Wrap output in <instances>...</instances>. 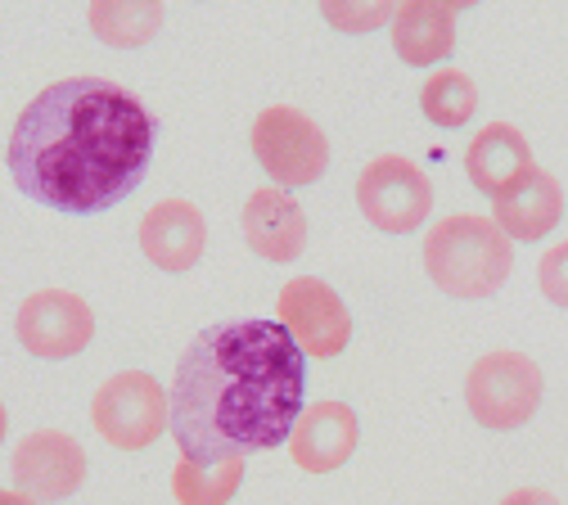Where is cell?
Returning a JSON list of instances; mask_svg holds the SVG:
<instances>
[{
	"mask_svg": "<svg viewBox=\"0 0 568 505\" xmlns=\"http://www.w3.org/2000/svg\"><path fill=\"white\" fill-rule=\"evenodd\" d=\"M393 50L410 68L443 63L456 50V10L443 0H397Z\"/></svg>",
	"mask_w": 568,
	"mask_h": 505,
	"instance_id": "9a60e30c",
	"label": "cell"
},
{
	"mask_svg": "<svg viewBox=\"0 0 568 505\" xmlns=\"http://www.w3.org/2000/svg\"><path fill=\"white\" fill-rule=\"evenodd\" d=\"M443 6H452V10H474L478 0H443Z\"/></svg>",
	"mask_w": 568,
	"mask_h": 505,
	"instance_id": "cb8c5ba5",
	"label": "cell"
},
{
	"mask_svg": "<svg viewBox=\"0 0 568 505\" xmlns=\"http://www.w3.org/2000/svg\"><path fill=\"white\" fill-rule=\"evenodd\" d=\"M207 222L190 199H163L140 216V253L159 271H190L203 257Z\"/></svg>",
	"mask_w": 568,
	"mask_h": 505,
	"instance_id": "7c38bea8",
	"label": "cell"
},
{
	"mask_svg": "<svg viewBox=\"0 0 568 505\" xmlns=\"http://www.w3.org/2000/svg\"><path fill=\"white\" fill-rule=\"evenodd\" d=\"M501 505H559L550 492H541V487H519V492H510Z\"/></svg>",
	"mask_w": 568,
	"mask_h": 505,
	"instance_id": "7402d4cb",
	"label": "cell"
},
{
	"mask_svg": "<svg viewBox=\"0 0 568 505\" xmlns=\"http://www.w3.org/2000/svg\"><path fill=\"white\" fill-rule=\"evenodd\" d=\"M10 474H14V487L28 492L32 501H63L87 478V452L78 438H68L59 428H37L14 447Z\"/></svg>",
	"mask_w": 568,
	"mask_h": 505,
	"instance_id": "30bf717a",
	"label": "cell"
},
{
	"mask_svg": "<svg viewBox=\"0 0 568 505\" xmlns=\"http://www.w3.org/2000/svg\"><path fill=\"white\" fill-rule=\"evenodd\" d=\"M0 505H37V501H32L28 492H19V487H14V492H6V487H0Z\"/></svg>",
	"mask_w": 568,
	"mask_h": 505,
	"instance_id": "603a6c76",
	"label": "cell"
},
{
	"mask_svg": "<svg viewBox=\"0 0 568 505\" xmlns=\"http://www.w3.org/2000/svg\"><path fill=\"white\" fill-rule=\"evenodd\" d=\"M564 216V190L546 168H524L506 190L491 194V222L510 240H541L559 226Z\"/></svg>",
	"mask_w": 568,
	"mask_h": 505,
	"instance_id": "8fae6325",
	"label": "cell"
},
{
	"mask_svg": "<svg viewBox=\"0 0 568 505\" xmlns=\"http://www.w3.org/2000/svg\"><path fill=\"white\" fill-rule=\"evenodd\" d=\"M357 208L375 231L406 235V231L424 226V216L434 208V185L410 159L384 154V159L366 163V172L357 176Z\"/></svg>",
	"mask_w": 568,
	"mask_h": 505,
	"instance_id": "52a82bcc",
	"label": "cell"
},
{
	"mask_svg": "<svg viewBox=\"0 0 568 505\" xmlns=\"http://www.w3.org/2000/svg\"><path fill=\"white\" fill-rule=\"evenodd\" d=\"M14 334L32 356L63 361V356H78L91 343L95 312L87 299L68 294V289H41V294L23 299V307L14 316Z\"/></svg>",
	"mask_w": 568,
	"mask_h": 505,
	"instance_id": "9c48e42d",
	"label": "cell"
},
{
	"mask_svg": "<svg viewBox=\"0 0 568 505\" xmlns=\"http://www.w3.org/2000/svg\"><path fill=\"white\" fill-rule=\"evenodd\" d=\"M159 122L126 87L68 78L45 87L10 131L14 185L68 216L122 203L150 172Z\"/></svg>",
	"mask_w": 568,
	"mask_h": 505,
	"instance_id": "7a4b0ae2",
	"label": "cell"
},
{
	"mask_svg": "<svg viewBox=\"0 0 568 505\" xmlns=\"http://www.w3.org/2000/svg\"><path fill=\"white\" fill-rule=\"evenodd\" d=\"M419 109H424V118H429L434 127L456 131V127H465V122L474 118V109H478V87L465 78L460 68H443V72H434V78L424 82Z\"/></svg>",
	"mask_w": 568,
	"mask_h": 505,
	"instance_id": "d6986e66",
	"label": "cell"
},
{
	"mask_svg": "<svg viewBox=\"0 0 568 505\" xmlns=\"http://www.w3.org/2000/svg\"><path fill=\"white\" fill-rule=\"evenodd\" d=\"M100 438L118 452H145L168 433V393L145 371H122L91 397Z\"/></svg>",
	"mask_w": 568,
	"mask_h": 505,
	"instance_id": "8992f818",
	"label": "cell"
},
{
	"mask_svg": "<svg viewBox=\"0 0 568 505\" xmlns=\"http://www.w3.org/2000/svg\"><path fill=\"white\" fill-rule=\"evenodd\" d=\"M357 438H362V424L352 415V406L316 402L298 415V424L290 433V456L307 474H329L357 452Z\"/></svg>",
	"mask_w": 568,
	"mask_h": 505,
	"instance_id": "4fadbf2b",
	"label": "cell"
},
{
	"mask_svg": "<svg viewBox=\"0 0 568 505\" xmlns=\"http://www.w3.org/2000/svg\"><path fill=\"white\" fill-rule=\"evenodd\" d=\"M275 316L284 330H290V339L303 347V356H316V361L338 356L352 339V312L316 275H298V280L284 284L280 299H275Z\"/></svg>",
	"mask_w": 568,
	"mask_h": 505,
	"instance_id": "ba28073f",
	"label": "cell"
},
{
	"mask_svg": "<svg viewBox=\"0 0 568 505\" xmlns=\"http://www.w3.org/2000/svg\"><path fill=\"white\" fill-rule=\"evenodd\" d=\"M244 240L266 262H294L307 244V216L298 199L280 185H262L244 203Z\"/></svg>",
	"mask_w": 568,
	"mask_h": 505,
	"instance_id": "5bb4252c",
	"label": "cell"
},
{
	"mask_svg": "<svg viewBox=\"0 0 568 505\" xmlns=\"http://www.w3.org/2000/svg\"><path fill=\"white\" fill-rule=\"evenodd\" d=\"M524 168H532V150H528L524 131L510 127V122L483 127V131L469 140V150H465V172H469L474 190H483L487 199H491L496 190H506Z\"/></svg>",
	"mask_w": 568,
	"mask_h": 505,
	"instance_id": "2e32d148",
	"label": "cell"
},
{
	"mask_svg": "<svg viewBox=\"0 0 568 505\" xmlns=\"http://www.w3.org/2000/svg\"><path fill=\"white\" fill-rule=\"evenodd\" d=\"M307 361L280 321L203 330L176 361L168 424L181 456L231 461L271 452L307 411Z\"/></svg>",
	"mask_w": 568,
	"mask_h": 505,
	"instance_id": "6da1fadb",
	"label": "cell"
},
{
	"mask_svg": "<svg viewBox=\"0 0 568 505\" xmlns=\"http://www.w3.org/2000/svg\"><path fill=\"white\" fill-rule=\"evenodd\" d=\"M321 14L329 28L362 37V32H379L393 23L397 0H321Z\"/></svg>",
	"mask_w": 568,
	"mask_h": 505,
	"instance_id": "ffe728a7",
	"label": "cell"
},
{
	"mask_svg": "<svg viewBox=\"0 0 568 505\" xmlns=\"http://www.w3.org/2000/svg\"><path fill=\"white\" fill-rule=\"evenodd\" d=\"M253 154L280 190H294V185H312L325 176L329 140L307 113L275 104V109H262L253 122Z\"/></svg>",
	"mask_w": 568,
	"mask_h": 505,
	"instance_id": "5b68a950",
	"label": "cell"
},
{
	"mask_svg": "<svg viewBox=\"0 0 568 505\" xmlns=\"http://www.w3.org/2000/svg\"><path fill=\"white\" fill-rule=\"evenodd\" d=\"M6 424H10V415H6V406H0V443H6Z\"/></svg>",
	"mask_w": 568,
	"mask_h": 505,
	"instance_id": "d4e9b609",
	"label": "cell"
},
{
	"mask_svg": "<svg viewBox=\"0 0 568 505\" xmlns=\"http://www.w3.org/2000/svg\"><path fill=\"white\" fill-rule=\"evenodd\" d=\"M541 366L524 352H487L465 375V406L483 428H524L541 406Z\"/></svg>",
	"mask_w": 568,
	"mask_h": 505,
	"instance_id": "277c9868",
	"label": "cell"
},
{
	"mask_svg": "<svg viewBox=\"0 0 568 505\" xmlns=\"http://www.w3.org/2000/svg\"><path fill=\"white\" fill-rule=\"evenodd\" d=\"M244 483V456L231 461H190L181 456L172 469V496L181 505H231Z\"/></svg>",
	"mask_w": 568,
	"mask_h": 505,
	"instance_id": "ac0fdd59",
	"label": "cell"
},
{
	"mask_svg": "<svg viewBox=\"0 0 568 505\" xmlns=\"http://www.w3.org/2000/svg\"><path fill=\"white\" fill-rule=\"evenodd\" d=\"M510 266H515V240L491 216L456 212L424 235V271L452 299L496 294L510 280Z\"/></svg>",
	"mask_w": 568,
	"mask_h": 505,
	"instance_id": "3957f363",
	"label": "cell"
},
{
	"mask_svg": "<svg viewBox=\"0 0 568 505\" xmlns=\"http://www.w3.org/2000/svg\"><path fill=\"white\" fill-rule=\"evenodd\" d=\"M91 32L113 50H135L159 37L163 0H91Z\"/></svg>",
	"mask_w": 568,
	"mask_h": 505,
	"instance_id": "e0dca14e",
	"label": "cell"
},
{
	"mask_svg": "<svg viewBox=\"0 0 568 505\" xmlns=\"http://www.w3.org/2000/svg\"><path fill=\"white\" fill-rule=\"evenodd\" d=\"M537 284H541V294H546L555 307H568V240L555 244L550 253H541Z\"/></svg>",
	"mask_w": 568,
	"mask_h": 505,
	"instance_id": "44dd1931",
	"label": "cell"
}]
</instances>
